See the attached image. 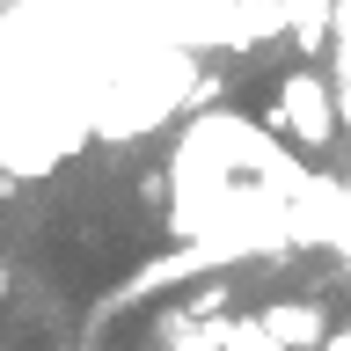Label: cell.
Segmentation results:
<instances>
[{"mask_svg": "<svg viewBox=\"0 0 351 351\" xmlns=\"http://www.w3.org/2000/svg\"><path fill=\"white\" fill-rule=\"evenodd\" d=\"M271 125H278V132H293L300 147H329V139H337V103H329V88L300 66V73H285V81H278Z\"/></svg>", "mask_w": 351, "mask_h": 351, "instance_id": "1", "label": "cell"}, {"mask_svg": "<svg viewBox=\"0 0 351 351\" xmlns=\"http://www.w3.org/2000/svg\"><path fill=\"white\" fill-rule=\"evenodd\" d=\"M256 322L271 329L278 344H322V329H329V322H322V307H307V300H271Z\"/></svg>", "mask_w": 351, "mask_h": 351, "instance_id": "2", "label": "cell"}, {"mask_svg": "<svg viewBox=\"0 0 351 351\" xmlns=\"http://www.w3.org/2000/svg\"><path fill=\"white\" fill-rule=\"evenodd\" d=\"M197 351H213V344H197Z\"/></svg>", "mask_w": 351, "mask_h": 351, "instance_id": "6", "label": "cell"}, {"mask_svg": "<svg viewBox=\"0 0 351 351\" xmlns=\"http://www.w3.org/2000/svg\"><path fill=\"white\" fill-rule=\"evenodd\" d=\"M219 351H285V344H278L263 322H249V315H241V322H219Z\"/></svg>", "mask_w": 351, "mask_h": 351, "instance_id": "3", "label": "cell"}, {"mask_svg": "<svg viewBox=\"0 0 351 351\" xmlns=\"http://www.w3.org/2000/svg\"><path fill=\"white\" fill-rule=\"evenodd\" d=\"M329 351H351V329H344V337H329Z\"/></svg>", "mask_w": 351, "mask_h": 351, "instance_id": "4", "label": "cell"}, {"mask_svg": "<svg viewBox=\"0 0 351 351\" xmlns=\"http://www.w3.org/2000/svg\"><path fill=\"white\" fill-rule=\"evenodd\" d=\"M0 300H8V256H0Z\"/></svg>", "mask_w": 351, "mask_h": 351, "instance_id": "5", "label": "cell"}]
</instances>
